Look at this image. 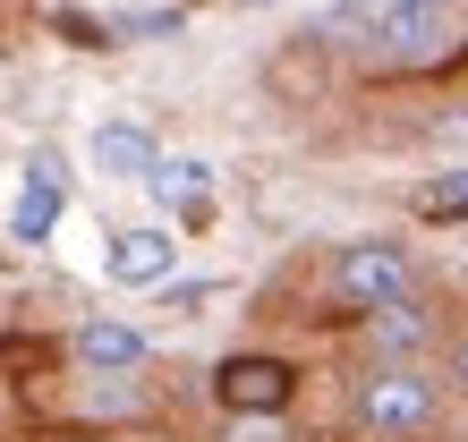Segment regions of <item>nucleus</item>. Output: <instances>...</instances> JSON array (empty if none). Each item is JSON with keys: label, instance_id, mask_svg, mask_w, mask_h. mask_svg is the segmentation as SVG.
<instances>
[{"label": "nucleus", "instance_id": "f257e3e1", "mask_svg": "<svg viewBox=\"0 0 468 442\" xmlns=\"http://www.w3.org/2000/svg\"><path fill=\"white\" fill-rule=\"evenodd\" d=\"M443 417H452V383L434 357L357 366V383H349V434L357 442H434Z\"/></svg>", "mask_w": 468, "mask_h": 442}, {"label": "nucleus", "instance_id": "f03ea898", "mask_svg": "<svg viewBox=\"0 0 468 442\" xmlns=\"http://www.w3.org/2000/svg\"><path fill=\"white\" fill-rule=\"evenodd\" d=\"M324 289H333L341 315H375V307H400V298L426 289V264L409 238H349L333 247V264H324Z\"/></svg>", "mask_w": 468, "mask_h": 442}, {"label": "nucleus", "instance_id": "7ed1b4c3", "mask_svg": "<svg viewBox=\"0 0 468 442\" xmlns=\"http://www.w3.org/2000/svg\"><path fill=\"white\" fill-rule=\"evenodd\" d=\"M357 43H367L375 68H434L460 43V0H383Z\"/></svg>", "mask_w": 468, "mask_h": 442}, {"label": "nucleus", "instance_id": "20e7f679", "mask_svg": "<svg viewBox=\"0 0 468 442\" xmlns=\"http://www.w3.org/2000/svg\"><path fill=\"white\" fill-rule=\"evenodd\" d=\"M213 400L230 408V417H290V400H298V366L290 357H222L213 366Z\"/></svg>", "mask_w": 468, "mask_h": 442}, {"label": "nucleus", "instance_id": "39448f33", "mask_svg": "<svg viewBox=\"0 0 468 442\" xmlns=\"http://www.w3.org/2000/svg\"><path fill=\"white\" fill-rule=\"evenodd\" d=\"M357 341H367V366H409V357H434V341H443V307L418 289V298H400V307L357 315Z\"/></svg>", "mask_w": 468, "mask_h": 442}, {"label": "nucleus", "instance_id": "423d86ee", "mask_svg": "<svg viewBox=\"0 0 468 442\" xmlns=\"http://www.w3.org/2000/svg\"><path fill=\"white\" fill-rule=\"evenodd\" d=\"M69 366L77 374H145L154 332L128 323V315H86V323H69Z\"/></svg>", "mask_w": 468, "mask_h": 442}, {"label": "nucleus", "instance_id": "0eeeda50", "mask_svg": "<svg viewBox=\"0 0 468 442\" xmlns=\"http://www.w3.org/2000/svg\"><path fill=\"white\" fill-rule=\"evenodd\" d=\"M102 272H112L120 289H162L179 272V230H171V221H128V230H112Z\"/></svg>", "mask_w": 468, "mask_h": 442}, {"label": "nucleus", "instance_id": "6e6552de", "mask_svg": "<svg viewBox=\"0 0 468 442\" xmlns=\"http://www.w3.org/2000/svg\"><path fill=\"white\" fill-rule=\"evenodd\" d=\"M69 408L86 426H136L154 417V374H69Z\"/></svg>", "mask_w": 468, "mask_h": 442}, {"label": "nucleus", "instance_id": "1a4fd4ad", "mask_svg": "<svg viewBox=\"0 0 468 442\" xmlns=\"http://www.w3.org/2000/svg\"><path fill=\"white\" fill-rule=\"evenodd\" d=\"M86 162H94L102 179H120V187H145V171L162 162V145H154L145 120H102V128L86 136Z\"/></svg>", "mask_w": 468, "mask_h": 442}, {"label": "nucleus", "instance_id": "9d476101", "mask_svg": "<svg viewBox=\"0 0 468 442\" xmlns=\"http://www.w3.org/2000/svg\"><path fill=\"white\" fill-rule=\"evenodd\" d=\"M145 187H154V205H162V221H205L213 213V162H197V153H171V162H154L145 171Z\"/></svg>", "mask_w": 468, "mask_h": 442}, {"label": "nucleus", "instance_id": "9b49d317", "mask_svg": "<svg viewBox=\"0 0 468 442\" xmlns=\"http://www.w3.org/2000/svg\"><path fill=\"white\" fill-rule=\"evenodd\" d=\"M60 205H69L60 153H35V162H26V196H17V213H9V238H17V247H43L51 221H60Z\"/></svg>", "mask_w": 468, "mask_h": 442}, {"label": "nucleus", "instance_id": "f8f14e48", "mask_svg": "<svg viewBox=\"0 0 468 442\" xmlns=\"http://www.w3.org/2000/svg\"><path fill=\"white\" fill-rule=\"evenodd\" d=\"M213 298H222V281H213V272H187V281H162V289H154V307L187 323V315H205Z\"/></svg>", "mask_w": 468, "mask_h": 442}, {"label": "nucleus", "instance_id": "ddd939ff", "mask_svg": "<svg viewBox=\"0 0 468 442\" xmlns=\"http://www.w3.org/2000/svg\"><path fill=\"white\" fill-rule=\"evenodd\" d=\"M418 221H468V171H443L418 187Z\"/></svg>", "mask_w": 468, "mask_h": 442}, {"label": "nucleus", "instance_id": "4468645a", "mask_svg": "<svg viewBox=\"0 0 468 442\" xmlns=\"http://www.w3.org/2000/svg\"><path fill=\"white\" fill-rule=\"evenodd\" d=\"M375 9H383V0H333V9L315 17V35H333V43H357V35L375 26Z\"/></svg>", "mask_w": 468, "mask_h": 442}, {"label": "nucleus", "instance_id": "2eb2a0df", "mask_svg": "<svg viewBox=\"0 0 468 442\" xmlns=\"http://www.w3.org/2000/svg\"><path fill=\"white\" fill-rule=\"evenodd\" d=\"M443 383H452V400H468V332H460L452 357H443Z\"/></svg>", "mask_w": 468, "mask_h": 442}, {"label": "nucleus", "instance_id": "dca6fc26", "mask_svg": "<svg viewBox=\"0 0 468 442\" xmlns=\"http://www.w3.org/2000/svg\"><path fill=\"white\" fill-rule=\"evenodd\" d=\"M247 9H264V0H247Z\"/></svg>", "mask_w": 468, "mask_h": 442}, {"label": "nucleus", "instance_id": "f3484780", "mask_svg": "<svg viewBox=\"0 0 468 442\" xmlns=\"http://www.w3.org/2000/svg\"><path fill=\"white\" fill-rule=\"evenodd\" d=\"M460 408H468V400H460Z\"/></svg>", "mask_w": 468, "mask_h": 442}]
</instances>
